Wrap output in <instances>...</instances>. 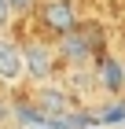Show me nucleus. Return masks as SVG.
<instances>
[{
  "mask_svg": "<svg viewBox=\"0 0 125 129\" xmlns=\"http://www.w3.org/2000/svg\"><path fill=\"white\" fill-rule=\"evenodd\" d=\"M8 4H11V11H29L33 8V0H8Z\"/></svg>",
  "mask_w": 125,
  "mask_h": 129,
  "instance_id": "obj_8",
  "label": "nucleus"
},
{
  "mask_svg": "<svg viewBox=\"0 0 125 129\" xmlns=\"http://www.w3.org/2000/svg\"><path fill=\"white\" fill-rule=\"evenodd\" d=\"M99 122H107V125H114V122H125V107H121V103H110V107H103Z\"/></svg>",
  "mask_w": 125,
  "mask_h": 129,
  "instance_id": "obj_6",
  "label": "nucleus"
},
{
  "mask_svg": "<svg viewBox=\"0 0 125 129\" xmlns=\"http://www.w3.org/2000/svg\"><path fill=\"white\" fill-rule=\"evenodd\" d=\"M59 52H63V59L66 63H85L88 55H92V41H88V33L81 30V26H77L74 33H66V37H63V44H59Z\"/></svg>",
  "mask_w": 125,
  "mask_h": 129,
  "instance_id": "obj_5",
  "label": "nucleus"
},
{
  "mask_svg": "<svg viewBox=\"0 0 125 129\" xmlns=\"http://www.w3.org/2000/svg\"><path fill=\"white\" fill-rule=\"evenodd\" d=\"M22 74H26V59H22V48L15 44V41H4V37H0V81L15 85Z\"/></svg>",
  "mask_w": 125,
  "mask_h": 129,
  "instance_id": "obj_2",
  "label": "nucleus"
},
{
  "mask_svg": "<svg viewBox=\"0 0 125 129\" xmlns=\"http://www.w3.org/2000/svg\"><path fill=\"white\" fill-rule=\"evenodd\" d=\"M8 19H11V4L0 0V26H8Z\"/></svg>",
  "mask_w": 125,
  "mask_h": 129,
  "instance_id": "obj_7",
  "label": "nucleus"
},
{
  "mask_svg": "<svg viewBox=\"0 0 125 129\" xmlns=\"http://www.w3.org/2000/svg\"><path fill=\"white\" fill-rule=\"evenodd\" d=\"M22 59H26V74L33 81H44L52 74V48L48 44H26L22 48Z\"/></svg>",
  "mask_w": 125,
  "mask_h": 129,
  "instance_id": "obj_4",
  "label": "nucleus"
},
{
  "mask_svg": "<svg viewBox=\"0 0 125 129\" xmlns=\"http://www.w3.org/2000/svg\"><path fill=\"white\" fill-rule=\"evenodd\" d=\"M40 26L55 37H66V33L77 30V11L70 0H48L44 8H40Z\"/></svg>",
  "mask_w": 125,
  "mask_h": 129,
  "instance_id": "obj_1",
  "label": "nucleus"
},
{
  "mask_svg": "<svg viewBox=\"0 0 125 129\" xmlns=\"http://www.w3.org/2000/svg\"><path fill=\"white\" fill-rule=\"evenodd\" d=\"M96 78H99V85L107 92H121L125 89V67L114 55H103V52L96 55Z\"/></svg>",
  "mask_w": 125,
  "mask_h": 129,
  "instance_id": "obj_3",
  "label": "nucleus"
}]
</instances>
